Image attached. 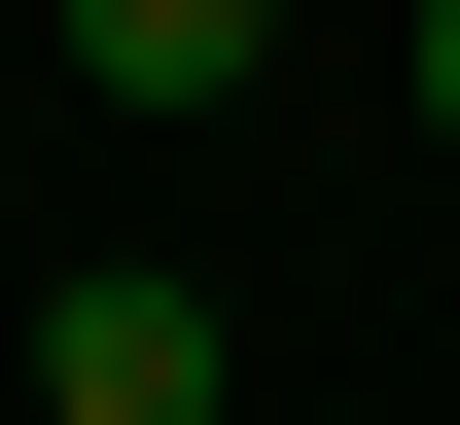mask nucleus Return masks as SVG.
Returning a JSON list of instances; mask_svg holds the SVG:
<instances>
[{
    "label": "nucleus",
    "instance_id": "f257e3e1",
    "mask_svg": "<svg viewBox=\"0 0 460 425\" xmlns=\"http://www.w3.org/2000/svg\"><path fill=\"white\" fill-rule=\"evenodd\" d=\"M36 425H248V319H213V284H142V248H107V284L36 319Z\"/></svg>",
    "mask_w": 460,
    "mask_h": 425
},
{
    "label": "nucleus",
    "instance_id": "f03ea898",
    "mask_svg": "<svg viewBox=\"0 0 460 425\" xmlns=\"http://www.w3.org/2000/svg\"><path fill=\"white\" fill-rule=\"evenodd\" d=\"M71 71H107V107H248V71H284V0H36Z\"/></svg>",
    "mask_w": 460,
    "mask_h": 425
},
{
    "label": "nucleus",
    "instance_id": "7ed1b4c3",
    "mask_svg": "<svg viewBox=\"0 0 460 425\" xmlns=\"http://www.w3.org/2000/svg\"><path fill=\"white\" fill-rule=\"evenodd\" d=\"M390 107H425V142H460V0H390Z\"/></svg>",
    "mask_w": 460,
    "mask_h": 425
}]
</instances>
